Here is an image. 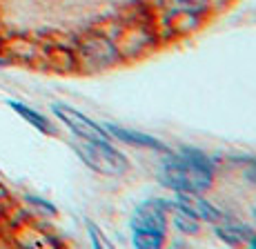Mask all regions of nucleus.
I'll return each instance as SVG.
<instances>
[{"instance_id":"nucleus-1","label":"nucleus","mask_w":256,"mask_h":249,"mask_svg":"<svg viewBox=\"0 0 256 249\" xmlns=\"http://www.w3.org/2000/svg\"><path fill=\"white\" fill-rule=\"evenodd\" d=\"M214 165L205 154L196 149H183L178 156H170L160 165L158 178L165 187L180 194H203L212 185Z\"/></svg>"},{"instance_id":"nucleus-2","label":"nucleus","mask_w":256,"mask_h":249,"mask_svg":"<svg viewBox=\"0 0 256 249\" xmlns=\"http://www.w3.org/2000/svg\"><path fill=\"white\" fill-rule=\"evenodd\" d=\"M78 154L87 165L98 174L105 176H122L127 172V158L110 143H96V140H82Z\"/></svg>"},{"instance_id":"nucleus-3","label":"nucleus","mask_w":256,"mask_h":249,"mask_svg":"<svg viewBox=\"0 0 256 249\" xmlns=\"http://www.w3.org/2000/svg\"><path fill=\"white\" fill-rule=\"evenodd\" d=\"M56 116L62 120L74 134L78 136L80 140H96V143H110V136L107 131L102 129L100 125H96L94 120H90L87 116H82L80 111L76 109H70V107H62V105H56L54 107Z\"/></svg>"},{"instance_id":"nucleus-4","label":"nucleus","mask_w":256,"mask_h":249,"mask_svg":"<svg viewBox=\"0 0 256 249\" xmlns=\"http://www.w3.org/2000/svg\"><path fill=\"white\" fill-rule=\"evenodd\" d=\"M165 227H167V209L163 200H147V203L136 207L134 216H132V229L134 232H152L165 236Z\"/></svg>"},{"instance_id":"nucleus-5","label":"nucleus","mask_w":256,"mask_h":249,"mask_svg":"<svg viewBox=\"0 0 256 249\" xmlns=\"http://www.w3.org/2000/svg\"><path fill=\"white\" fill-rule=\"evenodd\" d=\"M178 200L185 205L187 209H190L192 214H194L196 218H198V221L203 218V221H208V223H218L220 218H223V214H220L212 203L200 198L198 194H183Z\"/></svg>"},{"instance_id":"nucleus-6","label":"nucleus","mask_w":256,"mask_h":249,"mask_svg":"<svg viewBox=\"0 0 256 249\" xmlns=\"http://www.w3.org/2000/svg\"><path fill=\"white\" fill-rule=\"evenodd\" d=\"M165 209L172 214L174 218V225L185 234H196L198 232V218L185 207L180 200H174V203H165Z\"/></svg>"},{"instance_id":"nucleus-7","label":"nucleus","mask_w":256,"mask_h":249,"mask_svg":"<svg viewBox=\"0 0 256 249\" xmlns=\"http://www.w3.org/2000/svg\"><path fill=\"white\" fill-rule=\"evenodd\" d=\"M107 131L116 136V138L125 140L130 145H142V147H154V149H165L160 143H156L154 138L150 136H142V134H136V131H130V129H120V127H114V125H107Z\"/></svg>"},{"instance_id":"nucleus-8","label":"nucleus","mask_w":256,"mask_h":249,"mask_svg":"<svg viewBox=\"0 0 256 249\" xmlns=\"http://www.w3.org/2000/svg\"><path fill=\"white\" fill-rule=\"evenodd\" d=\"M167 11L176 13H200L208 9L210 0H160Z\"/></svg>"},{"instance_id":"nucleus-9","label":"nucleus","mask_w":256,"mask_h":249,"mask_svg":"<svg viewBox=\"0 0 256 249\" xmlns=\"http://www.w3.org/2000/svg\"><path fill=\"white\" fill-rule=\"evenodd\" d=\"M220 241H225L228 245H240V243L250 241L252 232L248 227H238V225H225V227H218L216 229Z\"/></svg>"},{"instance_id":"nucleus-10","label":"nucleus","mask_w":256,"mask_h":249,"mask_svg":"<svg viewBox=\"0 0 256 249\" xmlns=\"http://www.w3.org/2000/svg\"><path fill=\"white\" fill-rule=\"evenodd\" d=\"M163 234H152V232H134L132 241H134L136 247L140 249H156L163 245Z\"/></svg>"},{"instance_id":"nucleus-11","label":"nucleus","mask_w":256,"mask_h":249,"mask_svg":"<svg viewBox=\"0 0 256 249\" xmlns=\"http://www.w3.org/2000/svg\"><path fill=\"white\" fill-rule=\"evenodd\" d=\"M12 107L18 111V114L22 116V118H27L29 123H32L34 127H38L40 131H49V125H47V120L42 118L40 114H36V111H32V109H27V107H22L20 102H12Z\"/></svg>"},{"instance_id":"nucleus-12","label":"nucleus","mask_w":256,"mask_h":249,"mask_svg":"<svg viewBox=\"0 0 256 249\" xmlns=\"http://www.w3.org/2000/svg\"><path fill=\"white\" fill-rule=\"evenodd\" d=\"M87 225H90V234H92V236H94V243H96V245H98V247H110V243H107V241H105V238H102V236H100V234H98V229H96V227H94V225H92V223H87Z\"/></svg>"},{"instance_id":"nucleus-13","label":"nucleus","mask_w":256,"mask_h":249,"mask_svg":"<svg viewBox=\"0 0 256 249\" xmlns=\"http://www.w3.org/2000/svg\"><path fill=\"white\" fill-rule=\"evenodd\" d=\"M248 176H250V178H252V180H256V163H254L252 167L248 169Z\"/></svg>"},{"instance_id":"nucleus-14","label":"nucleus","mask_w":256,"mask_h":249,"mask_svg":"<svg viewBox=\"0 0 256 249\" xmlns=\"http://www.w3.org/2000/svg\"><path fill=\"white\" fill-rule=\"evenodd\" d=\"M248 243H250V245H252V247L256 249V236H250V241H248Z\"/></svg>"}]
</instances>
